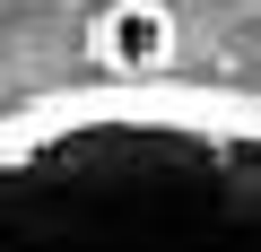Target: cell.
<instances>
[{
	"mask_svg": "<svg viewBox=\"0 0 261 252\" xmlns=\"http://www.w3.org/2000/svg\"><path fill=\"white\" fill-rule=\"evenodd\" d=\"M0 252H261V96L166 70L9 104Z\"/></svg>",
	"mask_w": 261,
	"mask_h": 252,
	"instance_id": "6da1fadb",
	"label": "cell"
},
{
	"mask_svg": "<svg viewBox=\"0 0 261 252\" xmlns=\"http://www.w3.org/2000/svg\"><path fill=\"white\" fill-rule=\"evenodd\" d=\"M87 61H105V78H166L183 61V9L174 0H105L87 18Z\"/></svg>",
	"mask_w": 261,
	"mask_h": 252,
	"instance_id": "7a4b0ae2",
	"label": "cell"
}]
</instances>
